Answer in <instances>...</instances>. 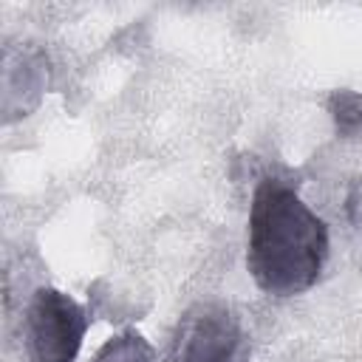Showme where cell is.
<instances>
[{
    "mask_svg": "<svg viewBox=\"0 0 362 362\" xmlns=\"http://www.w3.org/2000/svg\"><path fill=\"white\" fill-rule=\"evenodd\" d=\"M328 226L308 209L294 187L263 178L249 209L246 269L260 291L294 297L308 291L328 260Z\"/></svg>",
    "mask_w": 362,
    "mask_h": 362,
    "instance_id": "cell-1",
    "label": "cell"
},
{
    "mask_svg": "<svg viewBox=\"0 0 362 362\" xmlns=\"http://www.w3.org/2000/svg\"><path fill=\"white\" fill-rule=\"evenodd\" d=\"M88 325V311L71 294L51 286L37 288L23 317V339L31 362H74Z\"/></svg>",
    "mask_w": 362,
    "mask_h": 362,
    "instance_id": "cell-2",
    "label": "cell"
},
{
    "mask_svg": "<svg viewBox=\"0 0 362 362\" xmlns=\"http://www.w3.org/2000/svg\"><path fill=\"white\" fill-rule=\"evenodd\" d=\"M249 337L226 305L198 303L178 320L173 362H249Z\"/></svg>",
    "mask_w": 362,
    "mask_h": 362,
    "instance_id": "cell-3",
    "label": "cell"
},
{
    "mask_svg": "<svg viewBox=\"0 0 362 362\" xmlns=\"http://www.w3.org/2000/svg\"><path fill=\"white\" fill-rule=\"evenodd\" d=\"M93 362H156L153 345L133 328L110 337L93 356Z\"/></svg>",
    "mask_w": 362,
    "mask_h": 362,
    "instance_id": "cell-4",
    "label": "cell"
},
{
    "mask_svg": "<svg viewBox=\"0 0 362 362\" xmlns=\"http://www.w3.org/2000/svg\"><path fill=\"white\" fill-rule=\"evenodd\" d=\"M328 113L339 136L354 139L362 133V93L354 90H334L328 99Z\"/></svg>",
    "mask_w": 362,
    "mask_h": 362,
    "instance_id": "cell-5",
    "label": "cell"
},
{
    "mask_svg": "<svg viewBox=\"0 0 362 362\" xmlns=\"http://www.w3.org/2000/svg\"><path fill=\"white\" fill-rule=\"evenodd\" d=\"M345 212L351 223H362V181H354L345 198Z\"/></svg>",
    "mask_w": 362,
    "mask_h": 362,
    "instance_id": "cell-6",
    "label": "cell"
}]
</instances>
